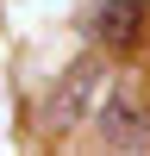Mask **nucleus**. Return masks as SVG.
I'll return each instance as SVG.
<instances>
[{
  "label": "nucleus",
  "mask_w": 150,
  "mask_h": 156,
  "mask_svg": "<svg viewBox=\"0 0 150 156\" xmlns=\"http://www.w3.org/2000/svg\"><path fill=\"white\" fill-rule=\"evenodd\" d=\"M144 25H150V0H100V6L88 12V31L106 50H131L138 37H144Z\"/></svg>",
  "instance_id": "nucleus-1"
},
{
  "label": "nucleus",
  "mask_w": 150,
  "mask_h": 156,
  "mask_svg": "<svg viewBox=\"0 0 150 156\" xmlns=\"http://www.w3.org/2000/svg\"><path fill=\"white\" fill-rule=\"evenodd\" d=\"M106 144H150L144 119H138L125 100H112V106H106Z\"/></svg>",
  "instance_id": "nucleus-2"
}]
</instances>
